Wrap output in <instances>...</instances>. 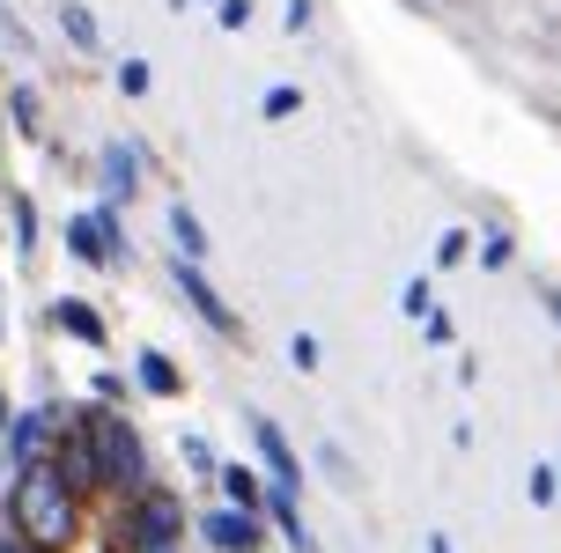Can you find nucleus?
Returning a JSON list of instances; mask_svg holds the SVG:
<instances>
[{
    "mask_svg": "<svg viewBox=\"0 0 561 553\" xmlns=\"http://www.w3.org/2000/svg\"><path fill=\"white\" fill-rule=\"evenodd\" d=\"M170 237H178V258H207V221L193 215V207H185V199H170Z\"/></svg>",
    "mask_w": 561,
    "mask_h": 553,
    "instance_id": "15",
    "label": "nucleus"
},
{
    "mask_svg": "<svg viewBox=\"0 0 561 553\" xmlns=\"http://www.w3.org/2000/svg\"><path fill=\"white\" fill-rule=\"evenodd\" d=\"M8 221H15V258H37V244H45V237H37V199L30 193H8Z\"/></svg>",
    "mask_w": 561,
    "mask_h": 553,
    "instance_id": "16",
    "label": "nucleus"
},
{
    "mask_svg": "<svg viewBox=\"0 0 561 553\" xmlns=\"http://www.w3.org/2000/svg\"><path fill=\"white\" fill-rule=\"evenodd\" d=\"M525 495H533L539 509H547V502L561 495V472H554V465H533V480H525Z\"/></svg>",
    "mask_w": 561,
    "mask_h": 553,
    "instance_id": "26",
    "label": "nucleus"
},
{
    "mask_svg": "<svg viewBox=\"0 0 561 553\" xmlns=\"http://www.w3.org/2000/svg\"><path fill=\"white\" fill-rule=\"evenodd\" d=\"M428 553H450V539H444V531H428Z\"/></svg>",
    "mask_w": 561,
    "mask_h": 553,
    "instance_id": "33",
    "label": "nucleus"
},
{
    "mask_svg": "<svg viewBox=\"0 0 561 553\" xmlns=\"http://www.w3.org/2000/svg\"><path fill=\"white\" fill-rule=\"evenodd\" d=\"M310 15H318L310 0H288V30H296V37H304V30H310Z\"/></svg>",
    "mask_w": 561,
    "mask_h": 553,
    "instance_id": "30",
    "label": "nucleus"
},
{
    "mask_svg": "<svg viewBox=\"0 0 561 553\" xmlns=\"http://www.w3.org/2000/svg\"><path fill=\"white\" fill-rule=\"evenodd\" d=\"M0 525L23 531L37 553H75L89 539V502L67 495L53 465H23L0 480Z\"/></svg>",
    "mask_w": 561,
    "mask_h": 553,
    "instance_id": "1",
    "label": "nucleus"
},
{
    "mask_svg": "<svg viewBox=\"0 0 561 553\" xmlns=\"http://www.w3.org/2000/svg\"><path fill=\"white\" fill-rule=\"evenodd\" d=\"M473 258V229H444L436 237V266H466Z\"/></svg>",
    "mask_w": 561,
    "mask_h": 553,
    "instance_id": "22",
    "label": "nucleus"
},
{
    "mask_svg": "<svg viewBox=\"0 0 561 553\" xmlns=\"http://www.w3.org/2000/svg\"><path fill=\"white\" fill-rule=\"evenodd\" d=\"M215 15H222V30H252V0H215Z\"/></svg>",
    "mask_w": 561,
    "mask_h": 553,
    "instance_id": "27",
    "label": "nucleus"
},
{
    "mask_svg": "<svg viewBox=\"0 0 561 553\" xmlns=\"http://www.w3.org/2000/svg\"><path fill=\"white\" fill-rule=\"evenodd\" d=\"M96 185H104V207H126L140 193V148L134 140H104L96 155Z\"/></svg>",
    "mask_w": 561,
    "mask_h": 553,
    "instance_id": "10",
    "label": "nucleus"
},
{
    "mask_svg": "<svg viewBox=\"0 0 561 553\" xmlns=\"http://www.w3.org/2000/svg\"><path fill=\"white\" fill-rule=\"evenodd\" d=\"M215 487H222L229 509H266V472L259 465H215Z\"/></svg>",
    "mask_w": 561,
    "mask_h": 553,
    "instance_id": "14",
    "label": "nucleus"
},
{
    "mask_svg": "<svg viewBox=\"0 0 561 553\" xmlns=\"http://www.w3.org/2000/svg\"><path fill=\"white\" fill-rule=\"evenodd\" d=\"M170 288H178V296L193 303V318L215 332V339H244V318L222 303V288L207 280V266H193V258H170Z\"/></svg>",
    "mask_w": 561,
    "mask_h": 553,
    "instance_id": "7",
    "label": "nucleus"
},
{
    "mask_svg": "<svg viewBox=\"0 0 561 553\" xmlns=\"http://www.w3.org/2000/svg\"><path fill=\"white\" fill-rule=\"evenodd\" d=\"M134 384L148 391V399H185V369H178L163 347H140L134 355Z\"/></svg>",
    "mask_w": 561,
    "mask_h": 553,
    "instance_id": "13",
    "label": "nucleus"
},
{
    "mask_svg": "<svg viewBox=\"0 0 561 553\" xmlns=\"http://www.w3.org/2000/svg\"><path fill=\"white\" fill-rule=\"evenodd\" d=\"M67 251L82 258V266H96V274H126L134 266V237H126V221H118V207H82V215H67Z\"/></svg>",
    "mask_w": 561,
    "mask_h": 553,
    "instance_id": "4",
    "label": "nucleus"
},
{
    "mask_svg": "<svg viewBox=\"0 0 561 553\" xmlns=\"http://www.w3.org/2000/svg\"><path fill=\"white\" fill-rule=\"evenodd\" d=\"M82 420H89V442H96V487H104V502L140 495V487L156 480V465H148V436H140L118 406H96V399L82 406Z\"/></svg>",
    "mask_w": 561,
    "mask_h": 553,
    "instance_id": "2",
    "label": "nucleus"
},
{
    "mask_svg": "<svg viewBox=\"0 0 561 553\" xmlns=\"http://www.w3.org/2000/svg\"><path fill=\"white\" fill-rule=\"evenodd\" d=\"M510 251H517V244H510V229H488V237H480V266H488V274H503Z\"/></svg>",
    "mask_w": 561,
    "mask_h": 553,
    "instance_id": "23",
    "label": "nucleus"
},
{
    "mask_svg": "<svg viewBox=\"0 0 561 553\" xmlns=\"http://www.w3.org/2000/svg\"><path fill=\"white\" fill-rule=\"evenodd\" d=\"M193 531H199L207 553H266V517H259V509H229V502H215V509L193 517Z\"/></svg>",
    "mask_w": 561,
    "mask_h": 553,
    "instance_id": "8",
    "label": "nucleus"
},
{
    "mask_svg": "<svg viewBox=\"0 0 561 553\" xmlns=\"http://www.w3.org/2000/svg\"><path fill=\"white\" fill-rule=\"evenodd\" d=\"M0 553H37V546H30L23 531H8V525H0Z\"/></svg>",
    "mask_w": 561,
    "mask_h": 553,
    "instance_id": "31",
    "label": "nucleus"
},
{
    "mask_svg": "<svg viewBox=\"0 0 561 553\" xmlns=\"http://www.w3.org/2000/svg\"><path fill=\"white\" fill-rule=\"evenodd\" d=\"M8 118H15V134H23V140L45 134V118H37V89H30V82H8Z\"/></svg>",
    "mask_w": 561,
    "mask_h": 553,
    "instance_id": "18",
    "label": "nucleus"
},
{
    "mask_svg": "<svg viewBox=\"0 0 561 553\" xmlns=\"http://www.w3.org/2000/svg\"><path fill=\"white\" fill-rule=\"evenodd\" d=\"M178 450H185V465H193V480H215V465H222V458L207 450V436H185Z\"/></svg>",
    "mask_w": 561,
    "mask_h": 553,
    "instance_id": "24",
    "label": "nucleus"
},
{
    "mask_svg": "<svg viewBox=\"0 0 561 553\" xmlns=\"http://www.w3.org/2000/svg\"><path fill=\"white\" fill-rule=\"evenodd\" d=\"M244 428H252V450H259V472H266V487L296 495V487H304V458H296V442L280 436V420H274V414H244Z\"/></svg>",
    "mask_w": 561,
    "mask_h": 553,
    "instance_id": "9",
    "label": "nucleus"
},
{
    "mask_svg": "<svg viewBox=\"0 0 561 553\" xmlns=\"http://www.w3.org/2000/svg\"><path fill=\"white\" fill-rule=\"evenodd\" d=\"M126 399V377L118 369H96V406H118Z\"/></svg>",
    "mask_w": 561,
    "mask_h": 553,
    "instance_id": "28",
    "label": "nucleus"
},
{
    "mask_svg": "<svg viewBox=\"0 0 561 553\" xmlns=\"http://www.w3.org/2000/svg\"><path fill=\"white\" fill-rule=\"evenodd\" d=\"M45 318H53V325L67 332V339H82V347H104V339H112L104 310H96V303H82V296H59V303L45 310Z\"/></svg>",
    "mask_w": 561,
    "mask_h": 553,
    "instance_id": "11",
    "label": "nucleus"
},
{
    "mask_svg": "<svg viewBox=\"0 0 561 553\" xmlns=\"http://www.w3.org/2000/svg\"><path fill=\"white\" fill-rule=\"evenodd\" d=\"M554 472H561V465H554Z\"/></svg>",
    "mask_w": 561,
    "mask_h": 553,
    "instance_id": "36",
    "label": "nucleus"
},
{
    "mask_svg": "<svg viewBox=\"0 0 561 553\" xmlns=\"http://www.w3.org/2000/svg\"><path fill=\"white\" fill-rule=\"evenodd\" d=\"M148 553H185V546H148Z\"/></svg>",
    "mask_w": 561,
    "mask_h": 553,
    "instance_id": "34",
    "label": "nucleus"
},
{
    "mask_svg": "<svg viewBox=\"0 0 561 553\" xmlns=\"http://www.w3.org/2000/svg\"><path fill=\"white\" fill-rule=\"evenodd\" d=\"M45 465L59 472V487H67L75 502H104V487H96V442H89L82 406H67V420H59L53 450H45Z\"/></svg>",
    "mask_w": 561,
    "mask_h": 553,
    "instance_id": "5",
    "label": "nucleus"
},
{
    "mask_svg": "<svg viewBox=\"0 0 561 553\" xmlns=\"http://www.w3.org/2000/svg\"><path fill=\"white\" fill-rule=\"evenodd\" d=\"M0 23H8V8H0Z\"/></svg>",
    "mask_w": 561,
    "mask_h": 553,
    "instance_id": "35",
    "label": "nucleus"
},
{
    "mask_svg": "<svg viewBox=\"0 0 561 553\" xmlns=\"http://www.w3.org/2000/svg\"><path fill=\"white\" fill-rule=\"evenodd\" d=\"M539 303H547V318L561 325V288H539Z\"/></svg>",
    "mask_w": 561,
    "mask_h": 553,
    "instance_id": "32",
    "label": "nucleus"
},
{
    "mask_svg": "<svg viewBox=\"0 0 561 553\" xmlns=\"http://www.w3.org/2000/svg\"><path fill=\"white\" fill-rule=\"evenodd\" d=\"M156 89V67L148 59H118V96H148Z\"/></svg>",
    "mask_w": 561,
    "mask_h": 553,
    "instance_id": "21",
    "label": "nucleus"
},
{
    "mask_svg": "<svg viewBox=\"0 0 561 553\" xmlns=\"http://www.w3.org/2000/svg\"><path fill=\"white\" fill-rule=\"evenodd\" d=\"M259 111H266V118H296V111H304V89H296V82H274L266 96H259Z\"/></svg>",
    "mask_w": 561,
    "mask_h": 553,
    "instance_id": "20",
    "label": "nucleus"
},
{
    "mask_svg": "<svg viewBox=\"0 0 561 553\" xmlns=\"http://www.w3.org/2000/svg\"><path fill=\"white\" fill-rule=\"evenodd\" d=\"M421 332H428L436 347H450V318H444V310H428V318H421Z\"/></svg>",
    "mask_w": 561,
    "mask_h": 553,
    "instance_id": "29",
    "label": "nucleus"
},
{
    "mask_svg": "<svg viewBox=\"0 0 561 553\" xmlns=\"http://www.w3.org/2000/svg\"><path fill=\"white\" fill-rule=\"evenodd\" d=\"M59 30H67V45H75V53H96V37H104L82 0H59Z\"/></svg>",
    "mask_w": 561,
    "mask_h": 553,
    "instance_id": "17",
    "label": "nucleus"
},
{
    "mask_svg": "<svg viewBox=\"0 0 561 553\" xmlns=\"http://www.w3.org/2000/svg\"><path fill=\"white\" fill-rule=\"evenodd\" d=\"M399 310H407V318H414V325H421V318H428V310H436V280H407V288H399Z\"/></svg>",
    "mask_w": 561,
    "mask_h": 553,
    "instance_id": "19",
    "label": "nucleus"
},
{
    "mask_svg": "<svg viewBox=\"0 0 561 553\" xmlns=\"http://www.w3.org/2000/svg\"><path fill=\"white\" fill-rule=\"evenodd\" d=\"M185 539H193V509H185V495H178V487H163V480H148L140 495L112 502V546L118 553L185 546Z\"/></svg>",
    "mask_w": 561,
    "mask_h": 553,
    "instance_id": "3",
    "label": "nucleus"
},
{
    "mask_svg": "<svg viewBox=\"0 0 561 553\" xmlns=\"http://www.w3.org/2000/svg\"><path fill=\"white\" fill-rule=\"evenodd\" d=\"M288 361H296V377H310V369L325 361V347H318L310 332H296V339H288Z\"/></svg>",
    "mask_w": 561,
    "mask_h": 553,
    "instance_id": "25",
    "label": "nucleus"
},
{
    "mask_svg": "<svg viewBox=\"0 0 561 553\" xmlns=\"http://www.w3.org/2000/svg\"><path fill=\"white\" fill-rule=\"evenodd\" d=\"M59 420H67V406L59 399H37V406H15L8 414V428H0V465L23 472V465H45V450H53Z\"/></svg>",
    "mask_w": 561,
    "mask_h": 553,
    "instance_id": "6",
    "label": "nucleus"
},
{
    "mask_svg": "<svg viewBox=\"0 0 561 553\" xmlns=\"http://www.w3.org/2000/svg\"><path fill=\"white\" fill-rule=\"evenodd\" d=\"M259 517H266V531H280V539H288L296 553H325V546H318V531L304 525V509H296V495H280V487H266V509H259Z\"/></svg>",
    "mask_w": 561,
    "mask_h": 553,
    "instance_id": "12",
    "label": "nucleus"
}]
</instances>
